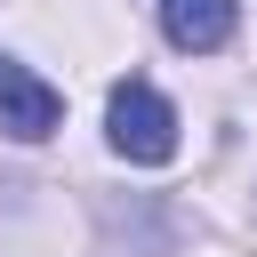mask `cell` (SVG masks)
Segmentation results:
<instances>
[{"label": "cell", "instance_id": "obj_1", "mask_svg": "<svg viewBox=\"0 0 257 257\" xmlns=\"http://www.w3.org/2000/svg\"><path fill=\"white\" fill-rule=\"evenodd\" d=\"M104 128H112V153L137 161V169H161V161L177 153V112H169V96L145 88V80H112Z\"/></svg>", "mask_w": 257, "mask_h": 257}, {"label": "cell", "instance_id": "obj_2", "mask_svg": "<svg viewBox=\"0 0 257 257\" xmlns=\"http://www.w3.org/2000/svg\"><path fill=\"white\" fill-rule=\"evenodd\" d=\"M56 120H64V96H56V88H48L32 64L0 56V128H8L16 145H40Z\"/></svg>", "mask_w": 257, "mask_h": 257}, {"label": "cell", "instance_id": "obj_3", "mask_svg": "<svg viewBox=\"0 0 257 257\" xmlns=\"http://www.w3.org/2000/svg\"><path fill=\"white\" fill-rule=\"evenodd\" d=\"M161 32L185 56H217L233 40V0H161Z\"/></svg>", "mask_w": 257, "mask_h": 257}]
</instances>
